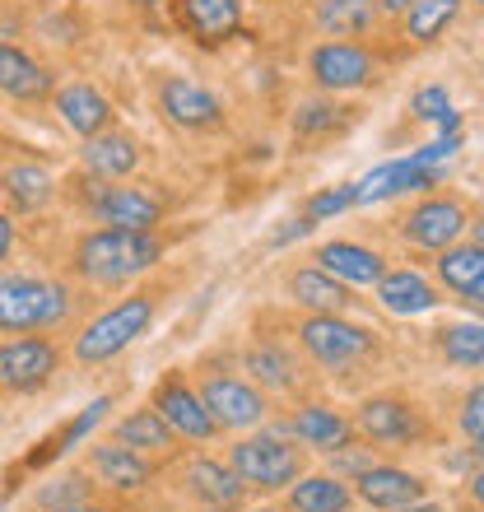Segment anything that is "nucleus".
I'll return each instance as SVG.
<instances>
[{
	"label": "nucleus",
	"instance_id": "obj_14",
	"mask_svg": "<svg viewBox=\"0 0 484 512\" xmlns=\"http://www.w3.org/2000/svg\"><path fill=\"white\" fill-rule=\"evenodd\" d=\"M433 182H438V168L419 163L415 154H410V159H391V163H382V168H373L363 182H354V205H377V201H387V196L433 187Z\"/></svg>",
	"mask_w": 484,
	"mask_h": 512
},
{
	"label": "nucleus",
	"instance_id": "obj_10",
	"mask_svg": "<svg viewBox=\"0 0 484 512\" xmlns=\"http://www.w3.org/2000/svg\"><path fill=\"white\" fill-rule=\"evenodd\" d=\"M159 108H163V117L173 126H182V131H215V126L224 122L219 98L210 94L205 84L182 80V75L159 84Z\"/></svg>",
	"mask_w": 484,
	"mask_h": 512
},
{
	"label": "nucleus",
	"instance_id": "obj_37",
	"mask_svg": "<svg viewBox=\"0 0 484 512\" xmlns=\"http://www.w3.org/2000/svg\"><path fill=\"white\" fill-rule=\"evenodd\" d=\"M354 205V187H336V191H322V196H312L308 201V224L312 219H331V215H340V210H350Z\"/></svg>",
	"mask_w": 484,
	"mask_h": 512
},
{
	"label": "nucleus",
	"instance_id": "obj_24",
	"mask_svg": "<svg viewBox=\"0 0 484 512\" xmlns=\"http://www.w3.org/2000/svg\"><path fill=\"white\" fill-rule=\"evenodd\" d=\"M377 298L387 312H401V317H415V312H429L438 303V289H433L424 275L415 270H391L377 280Z\"/></svg>",
	"mask_w": 484,
	"mask_h": 512
},
{
	"label": "nucleus",
	"instance_id": "obj_19",
	"mask_svg": "<svg viewBox=\"0 0 484 512\" xmlns=\"http://www.w3.org/2000/svg\"><path fill=\"white\" fill-rule=\"evenodd\" d=\"M359 499L382 512H396V508H410V503L424 499V485L410 471H396V466H368L359 475Z\"/></svg>",
	"mask_w": 484,
	"mask_h": 512
},
{
	"label": "nucleus",
	"instance_id": "obj_27",
	"mask_svg": "<svg viewBox=\"0 0 484 512\" xmlns=\"http://www.w3.org/2000/svg\"><path fill=\"white\" fill-rule=\"evenodd\" d=\"M117 443L135 447V452H173L177 433L168 429V419L154 405H145V410H131L126 419H117Z\"/></svg>",
	"mask_w": 484,
	"mask_h": 512
},
{
	"label": "nucleus",
	"instance_id": "obj_33",
	"mask_svg": "<svg viewBox=\"0 0 484 512\" xmlns=\"http://www.w3.org/2000/svg\"><path fill=\"white\" fill-rule=\"evenodd\" d=\"M457 10H461V0H415V5L405 10V28H410L415 42H433L457 19Z\"/></svg>",
	"mask_w": 484,
	"mask_h": 512
},
{
	"label": "nucleus",
	"instance_id": "obj_3",
	"mask_svg": "<svg viewBox=\"0 0 484 512\" xmlns=\"http://www.w3.org/2000/svg\"><path fill=\"white\" fill-rule=\"evenodd\" d=\"M149 322H154V298L149 294L121 298L117 308H108L103 317H94V322L80 331L75 359H80V364H108V359H117L121 350H131L135 340L145 336Z\"/></svg>",
	"mask_w": 484,
	"mask_h": 512
},
{
	"label": "nucleus",
	"instance_id": "obj_15",
	"mask_svg": "<svg viewBox=\"0 0 484 512\" xmlns=\"http://www.w3.org/2000/svg\"><path fill=\"white\" fill-rule=\"evenodd\" d=\"M89 471H94L98 485L108 489H121V494H131V489H145L149 475H154V466L145 461V452H135V447L126 443H98L94 452H89Z\"/></svg>",
	"mask_w": 484,
	"mask_h": 512
},
{
	"label": "nucleus",
	"instance_id": "obj_1",
	"mask_svg": "<svg viewBox=\"0 0 484 512\" xmlns=\"http://www.w3.org/2000/svg\"><path fill=\"white\" fill-rule=\"evenodd\" d=\"M163 243L154 229H94L75 243V275L84 284H126L135 275H145L149 266H159Z\"/></svg>",
	"mask_w": 484,
	"mask_h": 512
},
{
	"label": "nucleus",
	"instance_id": "obj_16",
	"mask_svg": "<svg viewBox=\"0 0 484 512\" xmlns=\"http://www.w3.org/2000/svg\"><path fill=\"white\" fill-rule=\"evenodd\" d=\"M182 485H187V494L201 503V508H238L242 489H247L233 466L210 461V457H191L187 471H182Z\"/></svg>",
	"mask_w": 484,
	"mask_h": 512
},
{
	"label": "nucleus",
	"instance_id": "obj_47",
	"mask_svg": "<svg viewBox=\"0 0 484 512\" xmlns=\"http://www.w3.org/2000/svg\"><path fill=\"white\" fill-rule=\"evenodd\" d=\"M475 243H480V247H484V224H480V229H475Z\"/></svg>",
	"mask_w": 484,
	"mask_h": 512
},
{
	"label": "nucleus",
	"instance_id": "obj_23",
	"mask_svg": "<svg viewBox=\"0 0 484 512\" xmlns=\"http://www.w3.org/2000/svg\"><path fill=\"white\" fill-rule=\"evenodd\" d=\"M0 94L10 98H47L52 94V75L33 61L28 52L0 42Z\"/></svg>",
	"mask_w": 484,
	"mask_h": 512
},
{
	"label": "nucleus",
	"instance_id": "obj_32",
	"mask_svg": "<svg viewBox=\"0 0 484 512\" xmlns=\"http://www.w3.org/2000/svg\"><path fill=\"white\" fill-rule=\"evenodd\" d=\"M443 359L452 368H484V326L480 322H461V326H447L443 336Z\"/></svg>",
	"mask_w": 484,
	"mask_h": 512
},
{
	"label": "nucleus",
	"instance_id": "obj_11",
	"mask_svg": "<svg viewBox=\"0 0 484 512\" xmlns=\"http://www.w3.org/2000/svg\"><path fill=\"white\" fill-rule=\"evenodd\" d=\"M177 24L201 47H219L242 33V0H173Z\"/></svg>",
	"mask_w": 484,
	"mask_h": 512
},
{
	"label": "nucleus",
	"instance_id": "obj_46",
	"mask_svg": "<svg viewBox=\"0 0 484 512\" xmlns=\"http://www.w3.org/2000/svg\"><path fill=\"white\" fill-rule=\"evenodd\" d=\"M396 512H443V508H433L429 503V508H396Z\"/></svg>",
	"mask_w": 484,
	"mask_h": 512
},
{
	"label": "nucleus",
	"instance_id": "obj_48",
	"mask_svg": "<svg viewBox=\"0 0 484 512\" xmlns=\"http://www.w3.org/2000/svg\"><path fill=\"white\" fill-rule=\"evenodd\" d=\"M261 512H275V508H261Z\"/></svg>",
	"mask_w": 484,
	"mask_h": 512
},
{
	"label": "nucleus",
	"instance_id": "obj_6",
	"mask_svg": "<svg viewBox=\"0 0 484 512\" xmlns=\"http://www.w3.org/2000/svg\"><path fill=\"white\" fill-rule=\"evenodd\" d=\"M298 336H303V350L326 368H345L363 354H373V331L345 322L336 312H312L308 322L298 326Z\"/></svg>",
	"mask_w": 484,
	"mask_h": 512
},
{
	"label": "nucleus",
	"instance_id": "obj_44",
	"mask_svg": "<svg viewBox=\"0 0 484 512\" xmlns=\"http://www.w3.org/2000/svg\"><path fill=\"white\" fill-rule=\"evenodd\" d=\"M471 494H475V503H484V471L471 480Z\"/></svg>",
	"mask_w": 484,
	"mask_h": 512
},
{
	"label": "nucleus",
	"instance_id": "obj_30",
	"mask_svg": "<svg viewBox=\"0 0 484 512\" xmlns=\"http://www.w3.org/2000/svg\"><path fill=\"white\" fill-rule=\"evenodd\" d=\"M5 182V196H10L19 210H38V205L52 201V173L42 168V163H19V168H10V173L0 177Z\"/></svg>",
	"mask_w": 484,
	"mask_h": 512
},
{
	"label": "nucleus",
	"instance_id": "obj_29",
	"mask_svg": "<svg viewBox=\"0 0 484 512\" xmlns=\"http://www.w3.org/2000/svg\"><path fill=\"white\" fill-rule=\"evenodd\" d=\"M350 489L340 485L336 475H303L289 489V508L294 512H350Z\"/></svg>",
	"mask_w": 484,
	"mask_h": 512
},
{
	"label": "nucleus",
	"instance_id": "obj_41",
	"mask_svg": "<svg viewBox=\"0 0 484 512\" xmlns=\"http://www.w3.org/2000/svg\"><path fill=\"white\" fill-rule=\"evenodd\" d=\"M10 247H14V224H10V215H0V261L10 256Z\"/></svg>",
	"mask_w": 484,
	"mask_h": 512
},
{
	"label": "nucleus",
	"instance_id": "obj_18",
	"mask_svg": "<svg viewBox=\"0 0 484 512\" xmlns=\"http://www.w3.org/2000/svg\"><path fill=\"white\" fill-rule=\"evenodd\" d=\"M56 112H61V122L75 135H84V140L98 131H112V103L98 94L94 84H66V89L56 94Z\"/></svg>",
	"mask_w": 484,
	"mask_h": 512
},
{
	"label": "nucleus",
	"instance_id": "obj_5",
	"mask_svg": "<svg viewBox=\"0 0 484 512\" xmlns=\"http://www.w3.org/2000/svg\"><path fill=\"white\" fill-rule=\"evenodd\" d=\"M61 350L47 336H14L0 345V391L10 396H33L52 382Z\"/></svg>",
	"mask_w": 484,
	"mask_h": 512
},
{
	"label": "nucleus",
	"instance_id": "obj_2",
	"mask_svg": "<svg viewBox=\"0 0 484 512\" xmlns=\"http://www.w3.org/2000/svg\"><path fill=\"white\" fill-rule=\"evenodd\" d=\"M70 317L66 284L38 280V275H0V331L28 336V331H56Z\"/></svg>",
	"mask_w": 484,
	"mask_h": 512
},
{
	"label": "nucleus",
	"instance_id": "obj_9",
	"mask_svg": "<svg viewBox=\"0 0 484 512\" xmlns=\"http://www.w3.org/2000/svg\"><path fill=\"white\" fill-rule=\"evenodd\" d=\"M154 410H159L163 419H168V429L177 433V438H191V443H210L219 433V424L210 419V410H205L201 391L187 387V378L182 373H168V378H159V387H154Z\"/></svg>",
	"mask_w": 484,
	"mask_h": 512
},
{
	"label": "nucleus",
	"instance_id": "obj_31",
	"mask_svg": "<svg viewBox=\"0 0 484 512\" xmlns=\"http://www.w3.org/2000/svg\"><path fill=\"white\" fill-rule=\"evenodd\" d=\"M317 24L336 38H350V33H368L373 28V0H322L317 5Z\"/></svg>",
	"mask_w": 484,
	"mask_h": 512
},
{
	"label": "nucleus",
	"instance_id": "obj_42",
	"mask_svg": "<svg viewBox=\"0 0 484 512\" xmlns=\"http://www.w3.org/2000/svg\"><path fill=\"white\" fill-rule=\"evenodd\" d=\"M373 5H377V10H387V14H405L415 0H373Z\"/></svg>",
	"mask_w": 484,
	"mask_h": 512
},
{
	"label": "nucleus",
	"instance_id": "obj_36",
	"mask_svg": "<svg viewBox=\"0 0 484 512\" xmlns=\"http://www.w3.org/2000/svg\"><path fill=\"white\" fill-rule=\"evenodd\" d=\"M461 433L484 452V382L461 401Z\"/></svg>",
	"mask_w": 484,
	"mask_h": 512
},
{
	"label": "nucleus",
	"instance_id": "obj_38",
	"mask_svg": "<svg viewBox=\"0 0 484 512\" xmlns=\"http://www.w3.org/2000/svg\"><path fill=\"white\" fill-rule=\"evenodd\" d=\"M340 117H336V108L331 103H303L298 108V131L303 135H312V131H331Z\"/></svg>",
	"mask_w": 484,
	"mask_h": 512
},
{
	"label": "nucleus",
	"instance_id": "obj_13",
	"mask_svg": "<svg viewBox=\"0 0 484 512\" xmlns=\"http://www.w3.org/2000/svg\"><path fill=\"white\" fill-rule=\"evenodd\" d=\"M308 70L322 89H359V84L373 80V56L354 42H322L308 56Z\"/></svg>",
	"mask_w": 484,
	"mask_h": 512
},
{
	"label": "nucleus",
	"instance_id": "obj_49",
	"mask_svg": "<svg viewBox=\"0 0 484 512\" xmlns=\"http://www.w3.org/2000/svg\"><path fill=\"white\" fill-rule=\"evenodd\" d=\"M480 5H484V0H480Z\"/></svg>",
	"mask_w": 484,
	"mask_h": 512
},
{
	"label": "nucleus",
	"instance_id": "obj_25",
	"mask_svg": "<svg viewBox=\"0 0 484 512\" xmlns=\"http://www.w3.org/2000/svg\"><path fill=\"white\" fill-rule=\"evenodd\" d=\"M289 433H294L303 447H317V452H336V447L350 443V424L326 410V405H303L294 419H289Z\"/></svg>",
	"mask_w": 484,
	"mask_h": 512
},
{
	"label": "nucleus",
	"instance_id": "obj_8",
	"mask_svg": "<svg viewBox=\"0 0 484 512\" xmlns=\"http://www.w3.org/2000/svg\"><path fill=\"white\" fill-rule=\"evenodd\" d=\"M84 187H89L84 191V210L108 229H154L163 215V205L140 187H108L103 177L84 182Z\"/></svg>",
	"mask_w": 484,
	"mask_h": 512
},
{
	"label": "nucleus",
	"instance_id": "obj_40",
	"mask_svg": "<svg viewBox=\"0 0 484 512\" xmlns=\"http://www.w3.org/2000/svg\"><path fill=\"white\" fill-rule=\"evenodd\" d=\"M336 461H340V471H368V457H363V452H340L336 447Z\"/></svg>",
	"mask_w": 484,
	"mask_h": 512
},
{
	"label": "nucleus",
	"instance_id": "obj_4",
	"mask_svg": "<svg viewBox=\"0 0 484 512\" xmlns=\"http://www.w3.org/2000/svg\"><path fill=\"white\" fill-rule=\"evenodd\" d=\"M229 466L247 489H280L303 475V452L284 443L280 433H256V438H238Z\"/></svg>",
	"mask_w": 484,
	"mask_h": 512
},
{
	"label": "nucleus",
	"instance_id": "obj_43",
	"mask_svg": "<svg viewBox=\"0 0 484 512\" xmlns=\"http://www.w3.org/2000/svg\"><path fill=\"white\" fill-rule=\"evenodd\" d=\"M56 512H108V508H98V503L80 499V503H66V508H56Z\"/></svg>",
	"mask_w": 484,
	"mask_h": 512
},
{
	"label": "nucleus",
	"instance_id": "obj_21",
	"mask_svg": "<svg viewBox=\"0 0 484 512\" xmlns=\"http://www.w3.org/2000/svg\"><path fill=\"white\" fill-rule=\"evenodd\" d=\"M438 280L452 289V294L484 303V247L466 243V247H443V261H438Z\"/></svg>",
	"mask_w": 484,
	"mask_h": 512
},
{
	"label": "nucleus",
	"instance_id": "obj_12",
	"mask_svg": "<svg viewBox=\"0 0 484 512\" xmlns=\"http://www.w3.org/2000/svg\"><path fill=\"white\" fill-rule=\"evenodd\" d=\"M466 233V210L457 201H443V196H433V201H419L410 215H405V238L415 247H429V252H443L452 247Z\"/></svg>",
	"mask_w": 484,
	"mask_h": 512
},
{
	"label": "nucleus",
	"instance_id": "obj_35",
	"mask_svg": "<svg viewBox=\"0 0 484 512\" xmlns=\"http://www.w3.org/2000/svg\"><path fill=\"white\" fill-rule=\"evenodd\" d=\"M415 112L424 117V122H433V126H443V135H461V117H457V108L447 103V94L433 84V89H419L415 94Z\"/></svg>",
	"mask_w": 484,
	"mask_h": 512
},
{
	"label": "nucleus",
	"instance_id": "obj_28",
	"mask_svg": "<svg viewBox=\"0 0 484 512\" xmlns=\"http://www.w3.org/2000/svg\"><path fill=\"white\" fill-rule=\"evenodd\" d=\"M108 410H112V396H98L94 405H84L80 415L70 419V424H66L61 433H56V438H47V443H42V452H33V457H28L24 466H47L52 457H66L70 447H80L84 438H89V433H94L98 424H103V415H108Z\"/></svg>",
	"mask_w": 484,
	"mask_h": 512
},
{
	"label": "nucleus",
	"instance_id": "obj_26",
	"mask_svg": "<svg viewBox=\"0 0 484 512\" xmlns=\"http://www.w3.org/2000/svg\"><path fill=\"white\" fill-rule=\"evenodd\" d=\"M289 294H294V303H303L308 312H340L350 303V284H340L336 275H326L322 266H303V270H294Z\"/></svg>",
	"mask_w": 484,
	"mask_h": 512
},
{
	"label": "nucleus",
	"instance_id": "obj_39",
	"mask_svg": "<svg viewBox=\"0 0 484 512\" xmlns=\"http://www.w3.org/2000/svg\"><path fill=\"white\" fill-rule=\"evenodd\" d=\"M80 489H84V480H75V475H70V480H61V489H47V494H42V503H47V508H66V503H80Z\"/></svg>",
	"mask_w": 484,
	"mask_h": 512
},
{
	"label": "nucleus",
	"instance_id": "obj_17",
	"mask_svg": "<svg viewBox=\"0 0 484 512\" xmlns=\"http://www.w3.org/2000/svg\"><path fill=\"white\" fill-rule=\"evenodd\" d=\"M317 266H322L326 275H336L340 284H350V289L377 284L387 275V261H382L373 247H359V243H322L317 247Z\"/></svg>",
	"mask_w": 484,
	"mask_h": 512
},
{
	"label": "nucleus",
	"instance_id": "obj_20",
	"mask_svg": "<svg viewBox=\"0 0 484 512\" xmlns=\"http://www.w3.org/2000/svg\"><path fill=\"white\" fill-rule=\"evenodd\" d=\"M359 429L373 438V443H410L419 433L415 410L405 401H391V396H373V401L359 405Z\"/></svg>",
	"mask_w": 484,
	"mask_h": 512
},
{
	"label": "nucleus",
	"instance_id": "obj_7",
	"mask_svg": "<svg viewBox=\"0 0 484 512\" xmlns=\"http://www.w3.org/2000/svg\"><path fill=\"white\" fill-rule=\"evenodd\" d=\"M201 401L219 429H256V424L266 419V396H261V387L247 378H233V373H205Z\"/></svg>",
	"mask_w": 484,
	"mask_h": 512
},
{
	"label": "nucleus",
	"instance_id": "obj_34",
	"mask_svg": "<svg viewBox=\"0 0 484 512\" xmlns=\"http://www.w3.org/2000/svg\"><path fill=\"white\" fill-rule=\"evenodd\" d=\"M247 373H252L256 387H280V391L294 387V364H289V354H280L275 345L247 350Z\"/></svg>",
	"mask_w": 484,
	"mask_h": 512
},
{
	"label": "nucleus",
	"instance_id": "obj_22",
	"mask_svg": "<svg viewBox=\"0 0 484 512\" xmlns=\"http://www.w3.org/2000/svg\"><path fill=\"white\" fill-rule=\"evenodd\" d=\"M80 159H84V168H89L94 177H126L135 163H140V149H135L131 135L98 131V135H89V140H84Z\"/></svg>",
	"mask_w": 484,
	"mask_h": 512
},
{
	"label": "nucleus",
	"instance_id": "obj_45",
	"mask_svg": "<svg viewBox=\"0 0 484 512\" xmlns=\"http://www.w3.org/2000/svg\"><path fill=\"white\" fill-rule=\"evenodd\" d=\"M131 5H140V10H154V5H168V0H131Z\"/></svg>",
	"mask_w": 484,
	"mask_h": 512
}]
</instances>
